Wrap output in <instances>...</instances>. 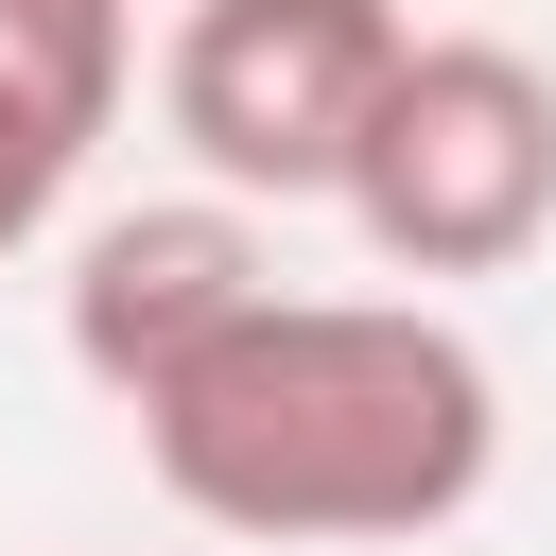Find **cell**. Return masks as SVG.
I'll use <instances>...</instances> for the list:
<instances>
[{
	"mask_svg": "<svg viewBox=\"0 0 556 556\" xmlns=\"http://www.w3.org/2000/svg\"><path fill=\"white\" fill-rule=\"evenodd\" d=\"M139 469L208 539H452L504 469V382L434 295H261L139 400Z\"/></svg>",
	"mask_w": 556,
	"mask_h": 556,
	"instance_id": "1",
	"label": "cell"
},
{
	"mask_svg": "<svg viewBox=\"0 0 556 556\" xmlns=\"http://www.w3.org/2000/svg\"><path fill=\"white\" fill-rule=\"evenodd\" d=\"M0 70H17L70 139H104L122 87H139V0H0Z\"/></svg>",
	"mask_w": 556,
	"mask_h": 556,
	"instance_id": "5",
	"label": "cell"
},
{
	"mask_svg": "<svg viewBox=\"0 0 556 556\" xmlns=\"http://www.w3.org/2000/svg\"><path fill=\"white\" fill-rule=\"evenodd\" d=\"M382 278H504L556 226V70L521 35H417L330 174Z\"/></svg>",
	"mask_w": 556,
	"mask_h": 556,
	"instance_id": "2",
	"label": "cell"
},
{
	"mask_svg": "<svg viewBox=\"0 0 556 556\" xmlns=\"http://www.w3.org/2000/svg\"><path fill=\"white\" fill-rule=\"evenodd\" d=\"M278 295V243H261V208H226V191H156V208H104L87 243H70V365L139 417L174 365H208L243 313Z\"/></svg>",
	"mask_w": 556,
	"mask_h": 556,
	"instance_id": "4",
	"label": "cell"
},
{
	"mask_svg": "<svg viewBox=\"0 0 556 556\" xmlns=\"http://www.w3.org/2000/svg\"><path fill=\"white\" fill-rule=\"evenodd\" d=\"M70 174H87V139H70V122H52V104H35L17 70H0V261H17V243H52Z\"/></svg>",
	"mask_w": 556,
	"mask_h": 556,
	"instance_id": "6",
	"label": "cell"
},
{
	"mask_svg": "<svg viewBox=\"0 0 556 556\" xmlns=\"http://www.w3.org/2000/svg\"><path fill=\"white\" fill-rule=\"evenodd\" d=\"M400 52H417L400 0H191L156 52V122L226 208H330Z\"/></svg>",
	"mask_w": 556,
	"mask_h": 556,
	"instance_id": "3",
	"label": "cell"
}]
</instances>
